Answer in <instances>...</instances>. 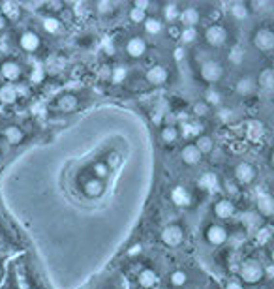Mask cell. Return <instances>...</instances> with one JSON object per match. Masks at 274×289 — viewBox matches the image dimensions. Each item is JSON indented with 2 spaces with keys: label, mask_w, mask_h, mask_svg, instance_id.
I'll return each mask as SVG.
<instances>
[{
  "label": "cell",
  "mask_w": 274,
  "mask_h": 289,
  "mask_svg": "<svg viewBox=\"0 0 274 289\" xmlns=\"http://www.w3.org/2000/svg\"><path fill=\"white\" fill-rule=\"evenodd\" d=\"M265 267L259 259L256 257H248L239 265V271H237V278L242 282V286H256L261 284L265 280Z\"/></svg>",
  "instance_id": "obj_1"
},
{
  "label": "cell",
  "mask_w": 274,
  "mask_h": 289,
  "mask_svg": "<svg viewBox=\"0 0 274 289\" xmlns=\"http://www.w3.org/2000/svg\"><path fill=\"white\" fill-rule=\"evenodd\" d=\"M226 75V68L220 60L214 58H207L201 60L197 66V79L203 81L205 85H218Z\"/></svg>",
  "instance_id": "obj_2"
},
{
  "label": "cell",
  "mask_w": 274,
  "mask_h": 289,
  "mask_svg": "<svg viewBox=\"0 0 274 289\" xmlns=\"http://www.w3.org/2000/svg\"><path fill=\"white\" fill-rule=\"evenodd\" d=\"M25 66L23 62H19L17 58H4L0 60V77L8 83V85H15L21 83L25 79Z\"/></svg>",
  "instance_id": "obj_3"
},
{
  "label": "cell",
  "mask_w": 274,
  "mask_h": 289,
  "mask_svg": "<svg viewBox=\"0 0 274 289\" xmlns=\"http://www.w3.org/2000/svg\"><path fill=\"white\" fill-rule=\"evenodd\" d=\"M203 40L205 44L212 49H222L224 45L229 42V29L222 23L218 25H209L203 32Z\"/></svg>",
  "instance_id": "obj_4"
},
{
  "label": "cell",
  "mask_w": 274,
  "mask_h": 289,
  "mask_svg": "<svg viewBox=\"0 0 274 289\" xmlns=\"http://www.w3.org/2000/svg\"><path fill=\"white\" fill-rule=\"evenodd\" d=\"M252 45L259 51V53H273L274 51V32L269 25H261L252 32Z\"/></svg>",
  "instance_id": "obj_5"
},
{
  "label": "cell",
  "mask_w": 274,
  "mask_h": 289,
  "mask_svg": "<svg viewBox=\"0 0 274 289\" xmlns=\"http://www.w3.org/2000/svg\"><path fill=\"white\" fill-rule=\"evenodd\" d=\"M160 241L169 248H178L184 244L186 241V229L182 227V224H169L165 225L160 233Z\"/></svg>",
  "instance_id": "obj_6"
},
{
  "label": "cell",
  "mask_w": 274,
  "mask_h": 289,
  "mask_svg": "<svg viewBox=\"0 0 274 289\" xmlns=\"http://www.w3.org/2000/svg\"><path fill=\"white\" fill-rule=\"evenodd\" d=\"M233 178L239 186H252L256 180H258V169L254 163L250 161H239L235 167H233Z\"/></svg>",
  "instance_id": "obj_7"
},
{
  "label": "cell",
  "mask_w": 274,
  "mask_h": 289,
  "mask_svg": "<svg viewBox=\"0 0 274 289\" xmlns=\"http://www.w3.org/2000/svg\"><path fill=\"white\" fill-rule=\"evenodd\" d=\"M42 36L38 34V32H34V30H23L21 34H17V47L21 49V51H25V53H29V55H36V53H40V49H42Z\"/></svg>",
  "instance_id": "obj_8"
},
{
  "label": "cell",
  "mask_w": 274,
  "mask_h": 289,
  "mask_svg": "<svg viewBox=\"0 0 274 289\" xmlns=\"http://www.w3.org/2000/svg\"><path fill=\"white\" fill-rule=\"evenodd\" d=\"M203 239H205V242L210 246H214V248H220V246H224L227 242V239H229V231H227V227L226 225H222V224H209L207 227H205V231H203Z\"/></svg>",
  "instance_id": "obj_9"
},
{
  "label": "cell",
  "mask_w": 274,
  "mask_h": 289,
  "mask_svg": "<svg viewBox=\"0 0 274 289\" xmlns=\"http://www.w3.org/2000/svg\"><path fill=\"white\" fill-rule=\"evenodd\" d=\"M122 49H124V53H126L128 58L137 60V58H143L148 53V42L145 40V36H141V34H133V36H130L124 42Z\"/></svg>",
  "instance_id": "obj_10"
},
{
  "label": "cell",
  "mask_w": 274,
  "mask_h": 289,
  "mask_svg": "<svg viewBox=\"0 0 274 289\" xmlns=\"http://www.w3.org/2000/svg\"><path fill=\"white\" fill-rule=\"evenodd\" d=\"M169 79H171V72L163 64H154L145 72V81L150 87H163V85H167Z\"/></svg>",
  "instance_id": "obj_11"
},
{
  "label": "cell",
  "mask_w": 274,
  "mask_h": 289,
  "mask_svg": "<svg viewBox=\"0 0 274 289\" xmlns=\"http://www.w3.org/2000/svg\"><path fill=\"white\" fill-rule=\"evenodd\" d=\"M203 19V12L197 8V6H184L180 10V15H178V25L182 29H197V25L201 23Z\"/></svg>",
  "instance_id": "obj_12"
},
{
  "label": "cell",
  "mask_w": 274,
  "mask_h": 289,
  "mask_svg": "<svg viewBox=\"0 0 274 289\" xmlns=\"http://www.w3.org/2000/svg\"><path fill=\"white\" fill-rule=\"evenodd\" d=\"M79 96L75 92H64L55 98V101L51 103V109H55L58 113H72L79 107Z\"/></svg>",
  "instance_id": "obj_13"
},
{
  "label": "cell",
  "mask_w": 274,
  "mask_h": 289,
  "mask_svg": "<svg viewBox=\"0 0 274 289\" xmlns=\"http://www.w3.org/2000/svg\"><path fill=\"white\" fill-rule=\"evenodd\" d=\"M235 212H237V207L229 197H220L212 203V214L218 220H229L235 216Z\"/></svg>",
  "instance_id": "obj_14"
},
{
  "label": "cell",
  "mask_w": 274,
  "mask_h": 289,
  "mask_svg": "<svg viewBox=\"0 0 274 289\" xmlns=\"http://www.w3.org/2000/svg\"><path fill=\"white\" fill-rule=\"evenodd\" d=\"M2 137H4V141L10 146H19V144H23L27 141V131L23 130L21 126H17V124H8L2 130Z\"/></svg>",
  "instance_id": "obj_15"
},
{
  "label": "cell",
  "mask_w": 274,
  "mask_h": 289,
  "mask_svg": "<svg viewBox=\"0 0 274 289\" xmlns=\"http://www.w3.org/2000/svg\"><path fill=\"white\" fill-rule=\"evenodd\" d=\"M169 199H171L175 207L186 209V207L192 205V192L186 186H182V184H177V186L169 190Z\"/></svg>",
  "instance_id": "obj_16"
},
{
  "label": "cell",
  "mask_w": 274,
  "mask_h": 289,
  "mask_svg": "<svg viewBox=\"0 0 274 289\" xmlns=\"http://www.w3.org/2000/svg\"><path fill=\"white\" fill-rule=\"evenodd\" d=\"M81 190H83V193H85L87 197L98 199V197L103 195V192H105V182L94 178V177H88V178H85V180L81 182Z\"/></svg>",
  "instance_id": "obj_17"
},
{
  "label": "cell",
  "mask_w": 274,
  "mask_h": 289,
  "mask_svg": "<svg viewBox=\"0 0 274 289\" xmlns=\"http://www.w3.org/2000/svg\"><path fill=\"white\" fill-rule=\"evenodd\" d=\"M180 160H182V163L188 165V167H195V165H199L201 163V152L197 150V146L192 143H186L182 148H180Z\"/></svg>",
  "instance_id": "obj_18"
},
{
  "label": "cell",
  "mask_w": 274,
  "mask_h": 289,
  "mask_svg": "<svg viewBox=\"0 0 274 289\" xmlns=\"http://www.w3.org/2000/svg\"><path fill=\"white\" fill-rule=\"evenodd\" d=\"M180 6L175 4V2H165V4H160V14L158 17L163 21V25H173L178 21V15H180Z\"/></svg>",
  "instance_id": "obj_19"
},
{
  "label": "cell",
  "mask_w": 274,
  "mask_h": 289,
  "mask_svg": "<svg viewBox=\"0 0 274 289\" xmlns=\"http://www.w3.org/2000/svg\"><path fill=\"white\" fill-rule=\"evenodd\" d=\"M256 207H258V212H259V214L265 218V220H271V218H273L274 203H273L271 193H267V192H261V193H258V197H256Z\"/></svg>",
  "instance_id": "obj_20"
},
{
  "label": "cell",
  "mask_w": 274,
  "mask_h": 289,
  "mask_svg": "<svg viewBox=\"0 0 274 289\" xmlns=\"http://www.w3.org/2000/svg\"><path fill=\"white\" fill-rule=\"evenodd\" d=\"M143 27V32L146 36H152V38H158L163 34V30H165V25H163V21L160 19L158 15H148L146 19H145V23L141 25Z\"/></svg>",
  "instance_id": "obj_21"
},
{
  "label": "cell",
  "mask_w": 274,
  "mask_h": 289,
  "mask_svg": "<svg viewBox=\"0 0 274 289\" xmlns=\"http://www.w3.org/2000/svg\"><path fill=\"white\" fill-rule=\"evenodd\" d=\"M158 273L154 269H143L139 274H137V286L141 289H156L158 288Z\"/></svg>",
  "instance_id": "obj_22"
},
{
  "label": "cell",
  "mask_w": 274,
  "mask_h": 289,
  "mask_svg": "<svg viewBox=\"0 0 274 289\" xmlns=\"http://www.w3.org/2000/svg\"><path fill=\"white\" fill-rule=\"evenodd\" d=\"M42 29L49 34V36H58L64 32V23L58 19V15H44L42 17Z\"/></svg>",
  "instance_id": "obj_23"
},
{
  "label": "cell",
  "mask_w": 274,
  "mask_h": 289,
  "mask_svg": "<svg viewBox=\"0 0 274 289\" xmlns=\"http://www.w3.org/2000/svg\"><path fill=\"white\" fill-rule=\"evenodd\" d=\"M19 100V92H17V87L15 85H0V103L2 105H15Z\"/></svg>",
  "instance_id": "obj_24"
},
{
  "label": "cell",
  "mask_w": 274,
  "mask_h": 289,
  "mask_svg": "<svg viewBox=\"0 0 274 289\" xmlns=\"http://www.w3.org/2000/svg\"><path fill=\"white\" fill-rule=\"evenodd\" d=\"M256 83H258V87L261 90H265L267 94H273L274 90V73H273V68L271 66H267L263 72L259 73V77L256 79Z\"/></svg>",
  "instance_id": "obj_25"
},
{
  "label": "cell",
  "mask_w": 274,
  "mask_h": 289,
  "mask_svg": "<svg viewBox=\"0 0 274 289\" xmlns=\"http://www.w3.org/2000/svg\"><path fill=\"white\" fill-rule=\"evenodd\" d=\"M235 90H237L241 96H250V94H254V92L258 90V83H256V79H254V77H250V75H242V77L237 81Z\"/></svg>",
  "instance_id": "obj_26"
},
{
  "label": "cell",
  "mask_w": 274,
  "mask_h": 289,
  "mask_svg": "<svg viewBox=\"0 0 274 289\" xmlns=\"http://www.w3.org/2000/svg\"><path fill=\"white\" fill-rule=\"evenodd\" d=\"M190 284V273L184 269H177L169 274V288L171 289H184Z\"/></svg>",
  "instance_id": "obj_27"
},
{
  "label": "cell",
  "mask_w": 274,
  "mask_h": 289,
  "mask_svg": "<svg viewBox=\"0 0 274 289\" xmlns=\"http://www.w3.org/2000/svg\"><path fill=\"white\" fill-rule=\"evenodd\" d=\"M178 137H180V130L175 126V124H165V126H161V130H160V139H161V143L167 144V146H171L178 141Z\"/></svg>",
  "instance_id": "obj_28"
},
{
  "label": "cell",
  "mask_w": 274,
  "mask_h": 289,
  "mask_svg": "<svg viewBox=\"0 0 274 289\" xmlns=\"http://www.w3.org/2000/svg\"><path fill=\"white\" fill-rule=\"evenodd\" d=\"M192 143L197 146V150L201 152V156H207V154H210L212 150H214V139L209 135V133H201L197 139H193Z\"/></svg>",
  "instance_id": "obj_29"
},
{
  "label": "cell",
  "mask_w": 274,
  "mask_h": 289,
  "mask_svg": "<svg viewBox=\"0 0 274 289\" xmlns=\"http://www.w3.org/2000/svg\"><path fill=\"white\" fill-rule=\"evenodd\" d=\"M229 15L237 21H246L250 17V10L246 2H231L229 4Z\"/></svg>",
  "instance_id": "obj_30"
},
{
  "label": "cell",
  "mask_w": 274,
  "mask_h": 289,
  "mask_svg": "<svg viewBox=\"0 0 274 289\" xmlns=\"http://www.w3.org/2000/svg\"><path fill=\"white\" fill-rule=\"evenodd\" d=\"M182 133L186 135V137H192V139H197L201 133H205L203 131V124L201 120H188V122H184L182 124Z\"/></svg>",
  "instance_id": "obj_31"
},
{
  "label": "cell",
  "mask_w": 274,
  "mask_h": 289,
  "mask_svg": "<svg viewBox=\"0 0 274 289\" xmlns=\"http://www.w3.org/2000/svg\"><path fill=\"white\" fill-rule=\"evenodd\" d=\"M209 107H224V94L216 88H209L205 92V101Z\"/></svg>",
  "instance_id": "obj_32"
},
{
  "label": "cell",
  "mask_w": 274,
  "mask_h": 289,
  "mask_svg": "<svg viewBox=\"0 0 274 289\" xmlns=\"http://www.w3.org/2000/svg\"><path fill=\"white\" fill-rule=\"evenodd\" d=\"M0 10H2V15H4L6 21H8V19H19V17H21V8H19V4H15V2H0Z\"/></svg>",
  "instance_id": "obj_33"
},
{
  "label": "cell",
  "mask_w": 274,
  "mask_h": 289,
  "mask_svg": "<svg viewBox=\"0 0 274 289\" xmlns=\"http://www.w3.org/2000/svg\"><path fill=\"white\" fill-rule=\"evenodd\" d=\"M131 6H133L135 10L145 12L146 15H150L152 12H154V14H160V4L150 2V0H133V2H131Z\"/></svg>",
  "instance_id": "obj_34"
},
{
  "label": "cell",
  "mask_w": 274,
  "mask_h": 289,
  "mask_svg": "<svg viewBox=\"0 0 274 289\" xmlns=\"http://www.w3.org/2000/svg\"><path fill=\"white\" fill-rule=\"evenodd\" d=\"M90 171H92V177L94 178H98V180H105L109 175H111V169L107 167V163L105 161H94L92 163V167H90Z\"/></svg>",
  "instance_id": "obj_35"
},
{
  "label": "cell",
  "mask_w": 274,
  "mask_h": 289,
  "mask_svg": "<svg viewBox=\"0 0 274 289\" xmlns=\"http://www.w3.org/2000/svg\"><path fill=\"white\" fill-rule=\"evenodd\" d=\"M197 40H199V30L197 29H182L178 42H182L184 45H195Z\"/></svg>",
  "instance_id": "obj_36"
},
{
  "label": "cell",
  "mask_w": 274,
  "mask_h": 289,
  "mask_svg": "<svg viewBox=\"0 0 274 289\" xmlns=\"http://www.w3.org/2000/svg\"><path fill=\"white\" fill-rule=\"evenodd\" d=\"M115 8H116V4L115 2H111V0H100V2H96V4H94V10H96L100 15L113 14V12H115Z\"/></svg>",
  "instance_id": "obj_37"
},
{
  "label": "cell",
  "mask_w": 274,
  "mask_h": 289,
  "mask_svg": "<svg viewBox=\"0 0 274 289\" xmlns=\"http://www.w3.org/2000/svg\"><path fill=\"white\" fill-rule=\"evenodd\" d=\"M263 133H265V130H263V124H261L259 120H254V122L248 124V135H250V139L258 141V139L263 137Z\"/></svg>",
  "instance_id": "obj_38"
},
{
  "label": "cell",
  "mask_w": 274,
  "mask_h": 289,
  "mask_svg": "<svg viewBox=\"0 0 274 289\" xmlns=\"http://www.w3.org/2000/svg\"><path fill=\"white\" fill-rule=\"evenodd\" d=\"M218 184V177L214 173H205L199 180V186L203 190H214Z\"/></svg>",
  "instance_id": "obj_39"
},
{
  "label": "cell",
  "mask_w": 274,
  "mask_h": 289,
  "mask_svg": "<svg viewBox=\"0 0 274 289\" xmlns=\"http://www.w3.org/2000/svg\"><path fill=\"white\" fill-rule=\"evenodd\" d=\"M146 17H148V15L145 14V12L135 10L133 6H130V10H128V19H130V23H133V25H143Z\"/></svg>",
  "instance_id": "obj_40"
},
{
  "label": "cell",
  "mask_w": 274,
  "mask_h": 289,
  "mask_svg": "<svg viewBox=\"0 0 274 289\" xmlns=\"http://www.w3.org/2000/svg\"><path fill=\"white\" fill-rule=\"evenodd\" d=\"M163 32L167 34V38H169V40L178 42V40H180V32H182V27H180L178 23H173V25H167Z\"/></svg>",
  "instance_id": "obj_41"
},
{
  "label": "cell",
  "mask_w": 274,
  "mask_h": 289,
  "mask_svg": "<svg viewBox=\"0 0 274 289\" xmlns=\"http://www.w3.org/2000/svg\"><path fill=\"white\" fill-rule=\"evenodd\" d=\"M192 111H193V115H195V116H199V120H203L205 116L209 115L210 107H209L207 103H203V101H201V103H195V105L192 107Z\"/></svg>",
  "instance_id": "obj_42"
},
{
  "label": "cell",
  "mask_w": 274,
  "mask_h": 289,
  "mask_svg": "<svg viewBox=\"0 0 274 289\" xmlns=\"http://www.w3.org/2000/svg\"><path fill=\"white\" fill-rule=\"evenodd\" d=\"M242 60H244V53H242L239 47L231 49V51H229V62H231V64H235V66H237V64H241Z\"/></svg>",
  "instance_id": "obj_43"
},
{
  "label": "cell",
  "mask_w": 274,
  "mask_h": 289,
  "mask_svg": "<svg viewBox=\"0 0 274 289\" xmlns=\"http://www.w3.org/2000/svg\"><path fill=\"white\" fill-rule=\"evenodd\" d=\"M126 79V68L124 66H116L113 70V83H122Z\"/></svg>",
  "instance_id": "obj_44"
},
{
  "label": "cell",
  "mask_w": 274,
  "mask_h": 289,
  "mask_svg": "<svg viewBox=\"0 0 274 289\" xmlns=\"http://www.w3.org/2000/svg\"><path fill=\"white\" fill-rule=\"evenodd\" d=\"M118 161H120V156H118L116 152H109V154H107V160H105V163H107V167H109V169L116 167V165H118Z\"/></svg>",
  "instance_id": "obj_45"
},
{
  "label": "cell",
  "mask_w": 274,
  "mask_h": 289,
  "mask_svg": "<svg viewBox=\"0 0 274 289\" xmlns=\"http://www.w3.org/2000/svg\"><path fill=\"white\" fill-rule=\"evenodd\" d=\"M226 289H246V288L242 286V282H241L237 276H233V278H229V280H227Z\"/></svg>",
  "instance_id": "obj_46"
},
{
  "label": "cell",
  "mask_w": 274,
  "mask_h": 289,
  "mask_svg": "<svg viewBox=\"0 0 274 289\" xmlns=\"http://www.w3.org/2000/svg\"><path fill=\"white\" fill-rule=\"evenodd\" d=\"M209 19H210V25H218L220 19H222V12H220L218 8L210 10V12H209Z\"/></svg>",
  "instance_id": "obj_47"
},
{
  "label": "cell",
  "mask_w": 274,
  "mask_h": 289,
  "mask_svg": "<svg viewBox=\"0 0 274 289\" xmlns=\"http://www.w3.org/2000/svg\"><path fill=\"white\" fill-rule=\"evenodd\" d=\"M103 51H105V55H115V47H113V44L111 42H105V45H103Z\"/></svg>",
  "instance_id": "obj_48"
},
{
  "label": "cell",
  "mask_w": 274,
  "mask_h": 289,
  "mask_svg": "<svg viewBox=\"0 0 274 289\" xmlns=\"http://www.w3.org/2000/svg\"><path fill=\"white\" fill-rule=\"evenodd\" d=\"M6 27H8V21H6L4 17H0V30H4Z\"/></svg>",
  "instance_id": "obj_49"
},
{
  "label": "cell",
  "mask_w": 274,
  "mask_h": 289,
  "mask_svg": "<svg viewBox=\"0 0 274 289\" xmlns=\"http://www.w3.org/2000/svg\"><path fill=\"white\" fill-rule=\"evenodd\" d=\"M156 289H171V288H169V286H158Z\"/></svg>",
  "instance_id": "obj_50"
},
{
  "label": "cell",
  "mask_w": 274,
  "mask_h": 289,
  "mask_svg": "<svg viewBox=\"0 0 274 289\" xmlns=\"http://www.w3.org/2000/svg\"><path fill=\"white\" fill-rule=\"evenodd\" d=\"M0 17H4V15H2V10H0Z\"/></svg>",
  "instance_id": "obj_51"
},
{
  "label": "cell",
  "mask_w": 274,
  "mask_h": 289,
  "mask_svg": "<svg viewBox=\"0 0 274 289\" xmlns=\"http://www.w3.org/2000/svg\"><path fill=\"white\" fill-rule=\"evenodd\" d=\"M29 289H40V288H29Z\"/></svg>",
  "instance_id": "obj_52"
},
{
  "label": "cell",
  "mask_w": 274,
  "mask_h": 289,
  "mask_svg": "<svg viewBox=\"0 0 274 289\" xmlns=\"http://www.w3.org/2000/svg\"><path fill=\"white\" fill-rule=\"evenodd\" d=\"M193 289H203V288H193Z\"/></svg>",
  "instance_id": "obj_53"
},
{
  "label": "cell",
  "mask_w": 274,
  "mask_h": 289,
  "mask_svg": "<svg viewBox=\"0 0 274 289\" xmlns=\"http://www.w3.org/2000/svg\"><path fill=\"white\" fill-rule=\"evenodd\" d=\"M0 161H2V156H0Z\"/></svg>",
  "instance_id": "obj_54"
}]
</instances>
